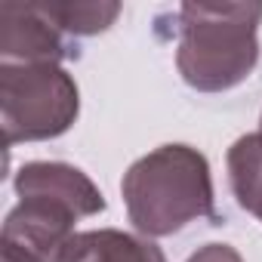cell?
I'll return each mask as SVG.
<instances>
[{
    "instance_id": "cell-1",
    "label": "cell",
    "mask_w": 262,
    "mask_h": 262,
    "mask_svg": "<svg viewBox=\"0 0 262 262\" xmlns=\"http://www.w3.org/2000/svg\"><path fill=\"white\" fill-rule=\"evenodd\" d=\"M120 194L142 237H167L198 219H216L210 161L182 142L161 145L129 164Z\"/></svg>"
},
{
    "instance_id": "cell-2",
    "label": "cell",
    "mask_w": 262,
    "mask_h": 262,
    "mask_svg": "<svg viewBox=\"0 0 262 262\" xmlns=\"http://www.w3.org/2000/svg\"><path fill=\"white\" fill-rule=\"evenodd\" d=\"M262 4H204L188 0L179 7L176 68L198 93H225L244 83L259 62Z\"/></svg>"
},
{
    "instance_id": "cell-3",
    "label": "cell",
    "mask_w": 262,
    "mask_h": 262,
    "mask_svg": "<svg viewBox=\"0 0 262 262\" xmlns=\"http://www.w3.org/2000/svg\"><path fill=\"white\" fill-rule=\"evenodd\" d=\"M80 114V90L62 65H0L4 142L59 139Z\"/></svg>"
},
{
    "instance_id": "cell-4",
    "label": "cell",
    "mask_w": 262,
    "mask_h": 262,
    "mask_svg": "<svg viewBox=\"0 0 262 262\" xmlns=\"http://www.w3.org/2000/svg\"><path fill=\"white\" fill-rule=\"evenodd\" d=\"M83 219L71 204L50 194H19V204L7 213L0 241L31 253L40 262H56L62 247L77 234L74 222Z\"/></svg>"
},
{
    "instance_id": "cell-5",
    "label": "cell",
    "mask_w": 262,
    "mask_h": 262,
    "mask_svg": "<svg viewBox=\"0 0 262 262\" xmlns=\"http://www.w3.org/2000/svg\"><path fill=\"white\" fill-rule=\"evenodd\" d=\"M65 56L62 31L37 4H0V65H59Z\"/></svg>"
},
{
    "instance_id": "cell-6",
    "label": "cell",
    "mask_w": 262,
    "mask_h": 262,
    "mask_svg": "<svg viewBox=\"0 0 262 262\" xmlns=\"http://www.w3.org/2000/svg\"><path fill=\"white\" fill-rule=\"evenodd\" d=\"M13 188H16V194L37 191V194L59 198V201L71 204L83 219L86 216H99L105 210V198L96 188V182L83 170H77L71 164H62V161H31V164H22L19 173H16Z\"/></svg>"
},
{
    "instance_id": "cell-7",
    "label": "cell",
    "mask_w": 262,
    "mask_h": 262,
    "mask_svg": "<svg viewBox=\"0 0 262 262\" xmlns=\"http://www.w3.org/2000/svg\"><path fill=\"white\" fill-rule=\"evenodd\" d=\"M56 262H167V256L151 237L120 228H93L77 231L62 247Z\"/></svg>"
},
{
    "instance_id": "cell-8",
    "label": "cell",
    "mask_w": 262,
    "mask_h": 262,
    "mask_svg": "<svg viewBox=\"0 0 262 262\" xmlns=\"http://www.w3.org/2000/svg\"><path fill=\"white\" fill-rule=\"evenodd\" d=\"M225 167L237 207L262 222V133L241 136L228 148Z\"/></svg>"
},
{
    "instance_id": "cell-9",
    "label": "cell",
    "mask_w": 262,
    "mask_h": 262,
    "mask_svg": "<svg viewBox=\"0 0 262 262\" xmlns=\"http://www.w3.org/2000/svg\"><path fill=\"white\" fill-rule=\"evenodd\" d=\"M37 7L62 34L74 37L102 34L120 16V4H114V0H50V4Z\"/></svg>"
},
{
    "instance_id": "cell-10",
    "label": "cell",
    "mask_w": 262,
    "mask_h": 262,
    "mask_svg": "<svg viewBox=\"0 0 262 262\" xmlns=\"http://www.w3.org/2000/svg\"><path fill=\"white\" fill-rule=\"evenodd\" d=\"M185 262H244V259L231 244H207V247L194 250Z\"/></svg>"
},
{
    "instance_id": "cell-11",
    "label": "cell",
    "mask_w": 262,
    "mask_h": 262,
    "mask_svg": "<svg viewBox=\"0 0 262 262\" xmlns=\"http://www.w3.org/2000/svg\"><path fill=\"white\" fill-rule=\"evenodd\" d=\"M0 262H40V259H34L31 253H25V250H19L13 244L0 241Z\"/></svg>"
},
{
    "instance_id": "cell-12",
    "label": "cell",
    "mask_w": 262,
    "mask_h": 262,
    "mask_svg": "<svg viewBox=\"0 0 262 262\" xmlns=\"http://www.w3.org/2000/svg\"><path fill=\"white\" fill-rule=\"evenodd\" d=\"M259 133H262V120H259Z\"/></svg>"
}]
</instances>
